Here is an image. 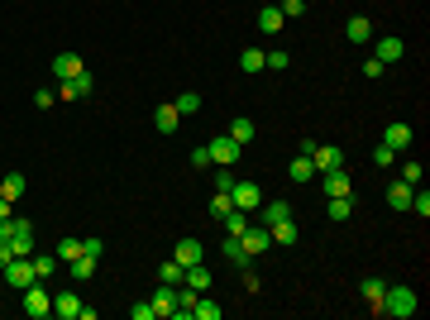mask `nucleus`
<instances>
[{
	"label": "nucleus",
	"mask_w": 430,
	"mask_h": 320,
	"mask_svg": "<svg viewBox=\"0 0 430 320\" xmlns=\"http://www.w3.org/2000/svg\"><path fill=\"white\" fill-rule=\"evenodd\" d=\"M392 162H397V153H392L387 144H377L373 148V167H392Z\"/></svg>",
	"instance_id": "43"
},
{
	"label": "nucleus",
	"mask_w": 430,
	"mask_h": 320,
	"mask_svg": "<svg viewBox=\"0 0 430 320\" xmlns=\"http://www.w3.org/2000/svg\"><path fill=\"white\" fill-rule=\"evenodd\" d=\"M287 62H292L287 48H268V53H263V72H287Z\"/></svg>",
	"instance_id": "35"
},
{
	"label": "nucleus",
	"mask_w": 430,
	"mask_h": 320,
	"mask_svg": "<svg viewBox=\"0 0 430 320\" xmlns=\"http://www.w3.org/2000/svg\"><path fill=\"white\" fill-rule=\"evenodd\" d=\"M411 182H402V177H397V182H392V187H387V206H392V211H411Z\"/></svg>",
	"instance_id": "17"
},
{
	"label": "nucleus",
	"mask_w": 430,
	"mask_h": 320,
	"mask_svg": "<svg viewBox=\"0 0 430 320\" xmlns=\"http://www.w3.org/2000/svg\"><path fill=\"white\" fill-rule=\"evenodd\" d=\"M153 125H158V134H177V125H182V115H177V106L167 101V106L153 110Z\"/></svg>",
	"instance_id": "20"
},
{
	"label": "nucleus",
	"mask_w": 430,
	"mask_h": 320,
	"mask_svg": "<svg viewBox=\"0 0 430 320\" xmlns=\"http://www.w3.org/2000/svg\"><path fill=\"white\" fill-rule=\"evenodd\" d=\"M182 282H187L191 292H211V272H206V267H201V263H191V267H187V277H182Z\"/></svg>",
	"instance_id": "31"
},
{
	"label": "nucleus",
	"mask_w": 430,
	"mask_h": 320,
	"mask_svg": "<svg viewBox=\"0 0 430 320\" xmlns=\"http://www.w3.org/2000/svg\"><path fill=\"white\" fill-rule=\"evenodd\" d=\"M220 225H225V235H244V230H249V211H240V206H230V215H225Z\"/></svg>",
	"instance_id": "32"
},
{
	"label": "nucleus",
	"mask_w": 430,
	"mask_h": 320,
	"mask_svg": "<svg viewBox=\"0 0 430 320\" xmlns=\"http://www.w3.org/2000/svg\"><path fill=\"white\" fill-rule=\"evenodd\" d=\"M277 10H282V20H301V15H306V0H282Z\"/></svg>",
	"instance_id": "41"
},
{
	"label": "nucleus",
	"mask_w": 430,
	"mask_h": 320,
	"mask_svg": "<svg viewBox=\"0 0 430 320\" xmlns=\"http://www.w3.org/2000/svg\"><path fill=\"white\" fill-rule=\"evenodd\" d=\"M81 67H86V62H81V57H77V53H57V57H53V77H57V81H67V77H77Z\"/></svg>",
	"instance_id": "19"
},
{
	"label": "nucleus",
	"mask_w": 430,
	"mask_h": 320,
	"mask_svg": "<svg viewBox=\"0 0 430 320\" xmlns=\"http://www.w3.org/2000/svg\"><path fill=\"white\" fill-rule=\"evenodd\" d=\"M81 253H91V258H101V253H106V239H81Z\"/></svg>",
	"instance_id": "48"
},
{
	"label": "nucleus",
	"mask_w": 430,
	"mask_h": 320,
	"mask_svg": "<svg viewBox=\"0 0 430 320\" xmlns=\"http://www.w3.org/2000/svg\"><path fill=\"white\" fill-rule=\"evenodd\" d=\"M53 316H62V320H81V301H77V292H57V296H53Z\"/></svg>",
	"instance_id": "16"
},
{
	"label": "nucleus",
	"mask_w": 430,
	"mask_h": 320,
	"mask_svg": "<svg viewBox=\"0 0 430 320\" xmlns=\"http://www.w3.org/2000/svg\"><path fill=\"white\" fill-rule=\"evenodd\" d=\"M177 311V282H158L153 292V316H172Z\"/></svg>",
	"instance_id": "10"
},
{
	"label": "nucleus",
	"mask_w": 430,
	"mask_h": 320,
	"mask_svg": "<svg viewBox=\"0 0 430 320\" xmlns=\"http://www.w3.org/2000/svg\"><path fill=\"white\" fill-rule=\"evenodd\" d=\"M359 292H363V301L377 311V301H382V292H387V282H382V277H363V282H359Z\"/></svg>",
	"instance_id": "29"
},
{
	"label": "nucleus",
	"mask_w": 430,
	"mask_h": 320,
	"mask_svg": "<svg viewBox=\"0 0 430 320\" xmlns=\"http://www.w3.org/2000/svg\"><path fill=\"white\" fill-rule=\"evenodd\" d=\"M29 263H34V277H39V282L53 277L57 267H62V263H57V253H39V258H29Z\"/></svg>",
	"instance_id": "33"
},
{
	"label": "nucleus",
	"mask_w": 430,
	"mask_h": 320,
	"mask_svg": "<svg viewBox=\"0 0 430 320\" xmlns=\"http://www.w3.org/2000/svg\"><path fill=\"white\" fill-rule=\"evenodd\" d=\"M10 244H15V258H34V225H29V220H15Z\"/></svg>",
	"instance_id": "9"
},
{
	"label": "nucleus",
	"mask_w": 430,
	"mask_h": 320,
	"mask_svg": "<svg viewBox=\"0 0 430 320\" xmlns=\"http://www.w3.org/2000/svg\"><path fill=\"white\" fill-rule=\"evenodd\" d=\"M0 220H10V201L5 196H0Z\"/></svg>",
	"instance_id": "50"
},
{
	"label": "nucleus",
	"mask_w": 430,
	"mask_h": 320,
	"mask_svg": "<svg viewBox=\"0 0 430 320\" xmlns=\"http://www.w3.org/2000/svg\"><path fill=\"white\" fill-rule=\"evenodd\" d=\"M5 282H10L15 292H25L29 282H39V277H34V263H29V258H10V263H5Z\"/></svg>",
	"instance_id": "5"
},
{
	"label": "nucleus",
	"mask_w": 430,
	"mask_h": 320,
	"mask_svg": "<svg viewBox=\"0 0 430 320\" xmlns=\"http://www.w3.org/2000/svg\"><path fill=\"white\" fill-rule=\"evenodd\" d=\"M345 39H349V43H368V39H373V25H368L363 15H354L349 25H345Z\"/></svg>",
	"instance_id": "24"
},
{
	"label": "nucleus",
	"mask_w": 430,
	"mask_h": 320,
	"mask_svg": "<svg viewBox=\"0 0 430 320\" xmlns=\"http://www.w3.org/2000/svg\"><path fill=\"white\" fill-rule=\"evenodd\" d=\"M57 96H62V101H81V96H91V77H86V67H81L77 77L57 81Z\"/></svg>",
	"instance_id": "7"
},
{
	"label": "nucleus",
	"mask_w": 430,
	"mask_h": 320,
	"mask_svg": "<svg viewBox=\"0 0 430 320\" xmlns=\"http://www.w3.org/2000/svg\"><path fill=\"white\" fill-rule=\"evenodd\" d=\"M0 196H5V201H20V196H25V172H5Z\"/></svg>",
	"instance_id": "30"
},
{
	"label": "nucleus",
	"mask_w": 430,
	"mask_h": 320,
	"mask_svg": "<svg viewBox=\"0 0 430 320\" xmlns=\"http://www.w3.org/2000/svg\"><path fill=\"white\" fill-rule=\"evenodd\" d=\"M240 72H263V48H244L240 53Z\"/></svg>",
	"instance_id": "36"
},
{
	"label": "nucleus",
	"mask_w": 430,
	"mask_h": 320,
	"mask_svg": "<svg viewBox=\"0 0 430 320\" xmlns=\"http://www.w3.org/2000/svg\"><path fill=\"white\" fill-rule=\"evenodd\" d=\"M53 101H57V91H53V86H39V91H34V106H39V110H48Z\"/></svg>",
	"instance_id": "44"
},
{
	"label": "nucleus",
	"mask_w": 430,
	"mask_h": 320,
	"mask_svg": "<svg viewBox=\"0 0 430 320\" xmlns=\"http://www.w3.org/2000/svg\"><path fill=\"white\" fill-rule=\"evenodd\" d=\"M182 277H187V267L177 263V258H167V263L158 267V282H182Z\"/></svg>",
	"instance_id": "37"
},
{
	"label": "nucleus",
	"mask_w": 430,
	"mask_h": 320,
	"mask_svg": "<svg viewBox=\"0 0 430 320\" xmlns=\"http://www.w3.org/2000/svg\"><path fill=\"white\" fill-rule=\"evenodd\" d=\"M25 316L29 320H48L53 316V296L43 292V282H29L25 287Z\"/></svg>",
	"instance_id": "2"
},
{
	"label": "nucleus",
	"mask_w": 430,
	"mask_h": 320,
	"mask_svg": "<svg viewBox=\"0 0 430 320\" xmlns=\"http://www.w3.org/2000/svg\"><path fill=\"white\" fill-rule=\"evenodd\" d=\"M53 253H57V263H72V258H81V239L77 235H62Z\"/></svg>",
	"instance_id": "27"
},
{
	"label": "nucleus",
	"mask_w": 430,
	"mask_h": 320,
	"mask_svg": "<svg viewBox=\"0 0 430 320\" xmlns=\"http://www.w3.org/2000/svg\"><path fill=\"white\" fill-rule=\"evenodd\" d=\"M411 211L421 215V220L430 215V196H426V191H411Z\"/></svg>",
	"instance_id": "46"
},
{
	"label": "nucleus",
	"mask_w": 430,
	"mask_h": 320,
	"mask_svg": "<svg viewBox=\"0 0 430 320\" xmlns=\"http://www.w3.org/2000/svg\"><path fill=\"white\" fill-rule=\"evenodd\" d=\"M211 167V148H191V172H206Z\"/></svg>",
	"instance_id": "45"
},
{
	"label": "nucleus",
	"mask_w": 430,
	"mask_h": 320,
	"mask_svg": "<svg viewBox=\"0 0 430 320\" xmlns=\"http://www.w3.org/2000/svg\"><path fill=\"white\" fill-rule=\"evenodd\" d=\"M268 230H272V244H296V239H301L296 220H277V225H268Z\"/></svg>",
	"instance_id": "28"
},
{
	"label": "nucleus",
	"mask_w": 430,
	"mask_h": 320,
	"mask_svg": "<svg viewBox=\"0 0 430 320\" xmlns=\"http://www.w3.org/2000/svg\"><path fill=\"white\" fill-rule=\"evenodd\" d=\"M416 311H421V296L411 287H387L382 301H377V316H392V320H411Z\"/></svg>",
	"instance_id": "1"
},
{
	"label": "nucleus",
	"mask_w": 430,
	"mask_h": 320,
	"mask_svg": "<svg viewBox=\"0 0 430 320\" xmlns=\"http://www.w3.org/2000/svg\"><path fill=\"white\" fill-rule=\"evenodd\" d=\"M287 177H292L296 187H306V182H316V162L306 158V153H301V158H292V167H287Z\"/></svg>",
	"instance_id": "21"
},
{
	"label": "nucleus",
	"mask_w": 430,
	"mask_h": 320,
	"mask_svg": "<svg viewBox=\"0 0 430 320\" xmlns=\"http://www.w3.org/2000/svg\"><path fill=\"white\" fill-rule=\"evenodd\" d=\"M235 182H240V177H235L230 167H215V177H211V187H215V191H235Z\"/></svg>",
	"instance_id": "39"
},
{
	"label": "nucleus",
	"mask_w": 430,
	"mask_h": 320,
	"mask_svg": "<svg viewBox=\"0 0 430 320\" xmlns=\"http://www.w3.org/2000/svg\"><path fill=\"white\" fill-rule=\"evenodd\" d=\"M316 177H321L325 196H349V172H345V167H335V172H316Z\"/></svg>",
	"instance_id": "11"
},
{
	"label": "nucleus",
	"mask_w": 430,
	"mask_h": 320,
	"mask_svg": "<svg viewBox=\"0 0 430 320\" xmlns=\"http://www.w3.org/2000/svg\"><path fill=\"white\" fill-rule=\"evenodd\" d=\"M96 263H101V258H91V253H81V258H72V263H67V272H72L77 282H86V277L96 272Z\"/></svg>",
	"instance_id": "34"
},
{
	"label": "nucleus",
	"mask_w": 430,
	"mask_h": 320,
	"mask_svg": "<svg viewBox=\"0 0 430 320\" xmlns=\"http://www.w3.org/2000/svg\"><path fill=\"white\" fill-rule=\"evenodd\" d=\"M230 201H235V206H240V211H258V206H263V187H258V182H235V191H230Z\"/></svg>",
	"instance_id": "4"
},
{
	"label": "nucleus",
	"mask_w": 430,
	"mask_h": 320,
	"mask_svg": "<svg viewBox=\"0 0 430 320\" xmlns=\"http://www.w3.org/2000/svg\"><path fill=\"white\" fill-rule=\"evenodd\" d=\"M172 106H177V115H196V110H201V96H196V91H182Z\"/></svg>",
	"instance_id": "38"
},
{
	"label": "nucleus",
	"mask_w": 430,
	"mask_h": 320,
	"mask_svg": "<svg viewBox=\"0 0 430 320\" xmlns=\"http://www.w3.org/2000/svg\"><path fill=\"white\" fill-rule=\"evenodd\" d=\"M10 258H15V244H10V239H0V267L10 263Z\"/></svg>",
	"instance_id": "49"
},
{
	"label": "nucleus",
	"mask_w": 430,
	"mask_h": 320,
	"mask_svg": "<svg viewBox=\"0 0 430 320\" xmlns=\"http://www.w3.org/2000/svg\"><path fill=\"white\" fill-rule=\"evenodd\" d=\"M206 148H211V162H220V167H235V162L244 158V144H235L230 134H220V139H211Z\"/></svg>",
	"instance_id": "3"
},
{
	"label": "nucleus",
	"mask_w": 430,
	"mask_h": 320,
	"mask_svg": "<svg viewBox=\"0 0 430 320\" xmlns=\"http://www.w3.org/2000/svg\"><path fill=\"white\" fill-rule=\"evenodd\" d=\"M225 316V311H220V301H215V296H196V306H191V320H220Z\"/></svg>",
	"instance_id": "23"
},
{
	"label": "nucleus",
	"mask_w": 430,
	"mask_h": 320,
	"mask_svg": "<svg viewBox=\"0 0 430 320\" xmlns=\"http://www.w3.org/2000/svg\"><path fill=\"white\" fill-rule=\"evenodd\" d=\"M130 316H134V320H153V301H134Z\"/></svg>",
	"instance_id": "47"
},
{
	"label": "nucleus",
	"mask_w": 430,
	"mask_h": 320,
	"mask_svg": "<svg viewBox=\"0 0 430 320\" xmlns=\"http://www.w3.org/2000/svg\"><path fill=\"white\" fill-rule=\"evenodd\" d=\"M325 215L340 225V220H349L354 215V196H330V206H325Z\"/></svg>",
	"instance_id": "26"
},
{
	"label": "nucleus",
	"mask_w": 430,
	"mask_h": 320,
	"mask_svg": "<svg viewBox=\"0 0 430 320\" xmlns=\"http://www.w3.org/2000/svg\"><path fill=\"white\" fill-rule=\"evenodd\" d=\"M282 25H287V20H282V10H277V5H263V10H258V29H263V34H282Z\"/></svg>",
	"instance_id": "22"
},
{
	"label": "nucleus",
	"mask_w": 430,
	"mask_h": 320,
	"mask_svg": "<svg viewBox=\"0 0 430 320\" xmlns=\"http://www.w3.org/2000/svg\"><path fill=\"white\" fill-rule=\"evenodd\" d=\"M240 239H244V249H249V258H258V253H268L272 230H268V225H263V230H244Z\"/></svg>",
	"instance_id": "12"
},
{
	"label": "nucleus",
	"mask_w": 430,
	"mask_h": 320,
	"mask_svg": "<svg viewBox=\"0 0 430 320\" xmlns=\"http://www.w3.org/2000/svg\"><path fill=\"white\" fill-rule=\"evenodd\" d=\"M220 249H225V258H230L235 267H254V258H249V249H244L240 235H225V244H220Z\"/></svg>",
	"instance_id": "15"
},
{
	"label": "nucleus",
	"mask_w": 430,
	"mask_h": 320,
	"mask_svg": "<svg viewBox=\"0 0 430 320\" xmlns=\"http://www.w3.org/2000/svg\"><path fill=\"white\" fill-rule=\"evenodd\" d=\"M182 267H191V263H201L206 258V249H201V239H177V253H172Z\"/></svg>",
	"instance_id": "18"
},
{
	"label": "nucleus",
	"mask_w": 430,
	"mask_h": 320,
	"mask_svg": "<svg viewBox=\"0 0 430 320\" xmlns=\"http://www.w3.org/2000/svg\"><path fill=\"white\" fill-rule=\"evenodd\" d=\"M402 182H411V187L421 182V158H406L402 162Z\"/></svg>",
	"instance_id": "42"
},
{
	"label": "nucleus",
	"mask_w": 430,
	"mask_h": 320,
	"mask_svg": "<svg viewBox=\"0 0 430 320\" xmlns=\"http://www.w3.org/2000/svg\"><path fill=\"white\" fill-rule=\"evenodd\" d=\"M382 144H387L392 153H406V148H411V125H402V120H392V125L382 130Z\"/></svg>",
	"instance_id": "8"
},
{
	"label": "nucleus",
	"mask_w": 430,
	"mask_h": 320,
	"mask_svg": "<svg viewBox=\"0 0 430 320\" xmlns=\"http://www.w3.org/2000/svg\"><path fill=\"white\" fill-rule=\"evenodd\" d=\"M311 162H316V172H335V167H345V148H335V144H316Z\"/></svg>",
	"instance_id": "6"
},
{
	"label": "nucleus",
	"mask_w": 430,
	"mask_h": 320,
	"mask_svg": "<svg viewBox=\"0 0 430 320\" xmlns=\"http://www.w3.org/2000/svg\"><path fill=\"white\" fill-rule=\"evenodd\" d=\"M254 120H249V115H235V120H230V139H235V144H254Z\"/></svg>",
	"instance_id": "25"
},
{
	"label": "nucleus",
	"mask_w": 430,
	"mask_h": 320,
	"mask_svg": "<svg viewBox=\"0 0 430 320\" xmlns=\"http://www.w3.org/2000/svg\"><path fill=\"white\" fill-rule=\"evenodd\" d=\"M230 206H235V201H230V191H215V196H211V215H215V220H225Z\"/></svg>",
	"instance_id": "40"
},
{
	"label": "nucleus",
	"mask_w": 430,
	"mask_h": 320,
	"mask_svg": "<svg viewBox=\"0 0 430 320\" xmlns=\"http://www.w3.org/2000/svg\"><path fill=\"white\" fill-rule=\"evenodd\" d=\"M258 211H263V225H277V220H292V201H282V196H263V206H258Z\"/></svg>",
	"instance_id": "13"
},
{
	"label": "nucleus",
	"mask_w": 430,
	"mask_h": 320,
	"mask_svg": "<svg viewBox=\"0 0 430 320\" xmlns=\"http://www.w3.org/2000/svg\"><path fill=\"white\" fill-rule=\"evenodd\" d=\"M373 57L382 62V67H387V62H402V57H406V43H402V39H377Z\"/></svg>",
	"instance_id": "14"
}]
</instances>
